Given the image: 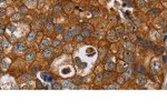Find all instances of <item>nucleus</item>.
Masks as SVG:
<instances>
[{"label":"nucleus","instance_id":"obj_1","mask_svg":"<svg viewBox=\"0 0 167 111\" xmlns=\"http://www.w3.org/2000/svg\"><path fill=\"white\" fill-rule=\"evenodd\" d=\"M137 42L140 44L143 48H145V49H150V48H154V43L149 41V40H147V39H140L138 38L137 39Z\"/></svg>","mask_w":167,"mask_h":111},{"label":"nucleus","instance_id":"obj_2","mask_svg":"<svg viewBox=\"0 0 167 111\" xmlns=\"http://www.w3.org/2000/svg\"><path fill=\"white\" fill-rule=\"evenodd\" d=\"M61 87L65 89H76L77 87L74 82H70L69 80H62L61 81Z\"/></svg>","mask_w":167,"mask_h":111},{"label":"nucleus","instance_id":"obj_3","mask_svg":"<svg viewBox=\"0 0 167 111\" xmlns=\"http://www.w3.org/2000/svg\"><path fill=\"white\" fill-rule=\"evenodd\" d=\"M91 34V30H90V26L89 25H82V36L85 38V37H89Z\"/></svg>","mask_w":167,"mask_h":111},{"label":"nucleus","instance_id":"obj_4","mask_svg":"<svg viewBox=\"0 0 167 111\" xmlns=\"http://www.w3.org/2000/svg\"><path fill=\"white\" fill-rule=\"evenodd\" d=\"M124 59H125V62H127V63H130V62H133L134 55L132 53V51H128V50H126V51L124 52Z\"/></svg>","mask_w":167,"mask_h":111},{"label":"nucleus","instance_id":"obj_5","mask_svg":"<svg viewBox=\"0 0 167 111\" xmlns=\"http://www.w3.org/2000/svg\"><path fill=\"white\" fill-rule=\"evenodd\" d=\"M159 69H160V62L159 61H154L151 63V71L156 73L157 71H159Z\"/></svg>","mask_w":167,"mask_h":111},{"label":"nucleus","instance_id":"obj_6","mask_svg":"<svg viewBox=\"0 0 167 111\" xmlns=\"http://www.w3.org/2000/svg\"><path fill=\"white\" fill-rule=\"evenodd\" d=\"M107 39L109 40V41H115L116 39H117V36H116V33H115V30H110V31H108Z\"/></svg>","mask_w":167,"mask_h":111},{"label":"nucleus","instance_id":"obj_7","mask_svg":"<svg viewBox=\"0 0 167 111\" xmlns=\"http://www.w3.org/2000/svg\"><path fill=\"white\" fill-rule=\"evenodd\" d=\"M115 33H116V36H117V38H123L125 34V31L121 27H117L115 29Z\"/></svg>","mask_w":167,"mask_h":111},{"label":"nucleus","instance_id":"obj_8","mask_svg":"<svg viewBox=\"0 0 167 111\" xmlns=\"http://www.w3.org/2000/svg\"><path fill=\"white\" fill-rule=\"evenodd\" d=\"M43 26H45L46 29H50V28L54 27V22H52V20L50 18H47V19L43 21Z\"/></svg>","mask_w":167,"mask_h":111},{"label":"nucleus","instance_id":"obj_9","mask_svg":"<svg viewBox=\"0 0 167 111\" xmlns=\"http://www.w3.org/2000/svg\"><path fill=\"white\" fill-rule=\"evenodd\" d=\"M34 58H35V53L32 51L27 52L26 56H25V60H26L27 62H31V61L34 60Z\"/></svg>","mask_w":167,"mask_h":111},{"label":"nucleus","instance_id":"obj_10","mask_svg":"<svg viewBox=\"0 0 167 111\" xmlns=\"http://www.w3.org/2000/svg\"><path fill=\"white\" fill-rule=\"evenodd\" d=\"M124 47L126 50H128V51H133L134 49H135V46H134V42L132 41H127V42H125Z\"/></svg>","mask_w":167,"mask_h":111},{"label":"nucleus","instance_id":"obj_11","mask_svg":"<svg viewBox=\"0 0 167 111\" xmlns=\"http://www.w3.org/2000/svg\"><path fill=\"white\" fill-rule=\"evenodd\" d=\"M69 32L71 33L73 37H75V36H77V34L80 33V29H79L78 27H71V28L69 29Z\"/></svg>","mask_w":167,"mask_h":111},{"label":"nucleus","instance_id":"obj_12","mask_svg":"<svg viewBox=\"0 0 167 111\" xmlns=\"http://www.w3.org/2000/svg\"><path fill=\"white\" fill-rule=\"evenodd\" d=\"M146 82H147V79H146L145 76H139L137 78V85H145Z\"/></svg>","mask_w":167,"mask_h":111},{"label":"nucleus","instance_id":"obj_13","mask_svg":"<svg viewBox=\"0 0 167 111\" xmlns=\"http://www.w3.org/2000/svg\"><path fill=\"white\" fill-rule=\"evenodd\" d=\"M115 63H114V62H113V61H108V62H106V63H105V68L107 69L108 71H113V70H114V69H115Z\"/></svg>","mask_w":167,"mask_h":111},{"label":"nucleus","instance_id":"obj_14","mask_svg":"<svg viewBox=\"0 0 167 111\" xmlns=\"http://www.w3.org/2000/svg\"><path fill=\"white\" fill-rule=\"evenodd\" d=\"M51 55H52V49L51 48H46V49H43V56L45 57V58H49Z\"/></svg>","mask_w":167,"mask_h":111},{"label":"nucleus","instance_id":"obj_15","mask_svg":"<svg viewBox=\"0 0 167 111\" xmlns=\"http://www.w3.org/2000/svg\"><path fill=\"white\" fill-rule=\"evenodd\" d=\"M49 44H50V41H49V39H43L41 43H40V49H46V48L49 47Z\"/></svg>","mask_w":167,"mask_h":111},{"label":"nucleus","instance_id":"obj_16","mask_svg":"<svg viewBox=\"0 0 167 111\" xmlns=\"http://www.w3.org/2000/svg\"><path fill=\"white\" fill-rule=\"evenodd\" d=\"M13 50H15V51H17V52L23 51V50H25V44H22V43H17V44H15Z\"/></svg>","mask_w":167,"mask_h":111},{"label":"nucleus","instance_id":"obj_17","mask_svg":"<svg viewBox=\"0 0 167 111\" xmlns=\"http://www.w3.org/2000/svg\"><path fill=\"white\" fill-rule=\"evenodd\" d=\"M73 38H74V37L71 36V33L69 32V30L65 31V33H64V39H65V41H70V40H71Z\"/></svg>","mask_w":167,"mask_h":111},{"label":"nucleus","instance_id":"obj_18","mask_svg":"<svg viewBox=\"0 0 167 111\" xmlns=\"http://www.w3.org/2000/svg\"><path fill=\"white\" fill-rule=\"evenodd\" d=\"M127 30L130 31V32H135L136 31V25L134 22H129L128 25H127Z\"/></svg>","mask_w":167,"mask_h":111},{"label":"nucleus","instance_id":"obj_19","mask_svg":"<svg viewBox=\"0 0 167 111\" xmlns=\"http://www.w3.org/2000/svg\"><path fill=\"white\" fill-rule=\"evenodd\" d=\"M123 77L125 78V80H127L132 77V69H127L126 71L124 70V73H123Z\"/></svg>","mask_w":167,"mask_h":111},{"label":"nucleus","instance_id":"obj_20","mask_svg":"<svg viewBox=\"0 0 167 111\" xmlns=\"http://www.w3.org/2000/svg\"><path fill=\"white\" fill-rule=\"evenodd\" d=\"M158 13H159V9L153 8V9H150L149 11L147 12V15H148V16H157Z\"/></svg>","mask_w":167,"mask_h":111},{"label":"nucleus","instance_id":"obj_21","mask_svg":"<svg viewBox=\"0 0 167 111\" xmlns=\"http://www.w3.org/2000/svg\"><path fill=\"white\" fill-rule=\"evenodd\" d=\"M41 78L45 79L46 81H54V79L50 74H48V73H41Z\"/></svg>","mask_w":167,"mask_h":111},{"label":"nucleus","instance_id":"obj_22","mask_svg":"<svg viewBox=\"0 0 167 111\" xmlns=\"http://www.w3.org/2000/svg\"><path fill=\"white\" fill-rule=\"evenodd\" d=\"M135 71L138 73L144 74V73H145V68H144L143 66H136V67H135Z\"/></svg>","mask_w":167,"mask_h":111},{"label":"nucleus","instance_id":"obj_23","mask_svg":"<svg viewBox=\"0 0 167 111\" xmlns=\"http://www.w3.org/2000/svg\"><path fill=\"white\" fill-rule=\"evenodd\" d=\"M11 20H12V21H20V20H21V15H20L19 12L12 15V17H11Z\"/></svg>","mask_w":167,"mask_h":111},{"label":"nucleus","instance_id":"obj_24","mask_svg":"<svg viewBox=\"0 0 167 111\" xmlns=\"http://www.w3.org/2000/svg\"><path fill=\"white\" fill-rule=\"evenodd\" d=\"M52 11H54L55 13H59V12L62 11V7H61L60 4H56L55 7L52 8Z\"/></svg>","mask_w":167,"mask_h":111},{"label":"nucleus","instance_id":"obj_25","mask_svg":"<svg viewBox=\"0 0 167 111\" xmlns=\"http://www.w3.org/2000/svg\"><path fill=\"white\" fill-rule=\"evenodd\" d=\"M8 66H9V62L7 60H2V61L0 62V67H1L2 70H6V69L8 68Z\"/></svg>","mask_w":167,"mask_h":111},{"label":"nucleus","instance_id":"obj_26","mask_svg":"<svg viewBox=\"0 0 167 111\" xmlns=\"http://www.w3.org/2000/svg\"><path fill=\"white\" fill-rule=\"evenodd\" d=\"M54 30H55L56 32L59 33V32H62V31H64V28H62L61 25H55V26H54Z\"/></svg>","mask_w":167,"mask_h":111},{"label":"nucleus","instance_id":"obj_27","mask_svg":"<svg viewBox=\"0 0 167 111\" xmlns=\"http://www.w3.org/2000/svg\"><path fill=\"white\" fill-rule=\"evenodd\" d=\"M21 79L23 81H30L31 80V76H30L29 73H23L21 76Z\"/></svg>","mask_w":167,"mask_h":111},{"label":"nucleus","instance_id":"obj_28","mask_svg":"<svg viewBox=\"0 0 167 111\" xmlns=\"http://www.w3.org/2000/svg\"><path fill=\"white\" fill-rule=\"evenodd\" d=\"M101 81H103V73H98V74L96 76L95 82H96V83H101Z\"/></svg>","mask_w":167,"mask_h":111},{"label":"nucleus","instance_id":"obj_29","mask_svg":"<svg viewBox=\"0 0 167 111\" xmlns=\"http://www.w3.org/2000/svg\"><path fill=\"white\" fill-rule=\"evenodd\" d=\"M137 4L139 8H144L147 6V2H146L145 0H137Z\"/></svg>","mask_w":167,"mask_h":111},{"label":"nucleus","instance_id":"obj_30","mask_svg":"<svg viewBox=\"0 0 167 111\" xmlns=\"http://www.w3.org/2000/svg\"><path fill=\"white\" fill-rule=\"evenodd\" d=\"M154 50H155V53H156V55H162V53L164 52V48H162V47H155Z\"/></svg>","mask_w":167,"mask_h":111},{"label":"nucleus","instance_id":"obj_31","mask_svg":"<svg viewBox=\"0 0 167 111\" xmlns=\"http://www.w3.org/2000/svg\"><path fill=\"white\" fill-rule=\"evenodd\" d=\"M30 71H31V74H36V73L38 72L39 71V67L38 66H32V67H31V69H30Z\"/></svg>","mask_w":167,"mask_h":111},{"label":"nucleus","instance_id":"obj_32","mask_svg":"<svg viewBox=\"0 0 167 111\" xmlns=\"http://www.w3.org/2000/svg\"><path fill=\"white\" fill-rule=\"evenodd\" d=\"M105 89H109V90H113V89H118V85L117 83H113V85H106Z\"/></svg>","mask_w":167,"mask_h":111},{"label":"nucleus","instance_id":"obj_33","mask_svg":"<svg viewBox=\"0 0 167 111\" xmlns=\"http://www.w3.org/2000/svg\"><path fill=\"white\" fill-rule=\"evenodd\" d=\"M90 11L93 12V15H94L95 17H97V16H99V15H100V11H99L97 8H91V9H90Z\"/></svg>","mask_w":167,"mask_h":111},{"label":"nucleus","instance_id":"obj_34","mask_svg":"<svg viewBox=\"0 0 167 111\" xmlns=\"http://www.w3.org/2000/svg\"><path fill=\"white\" fill-rule=\"evenodd\" d=\"M73 8H74L73 4H65V7H64V9L66 10V11H70V10H73Z\"/></svg>","mask_w":167,"mask_h":111},{"label":"nucleus","instance_id":"obj_35","mask_svg":"<svg viewBox=\"0 0 167 111\" xmlns=\"http://www.w3.org/2000/svg\"><path fill=\"white\" fill-rule=\"evenodd\" d=\"M28 12V9H27V7H25V6H21L20 8H19V13L21 15V13H27Z\"/></svg>","mask_w":167,"mask_h":111},{"label":"nucleus","instance_id":"obj_36","mask_svg":"<svg viewBox=\"0 0 167 111\" xmlns=\"http://www.w3.org/2000/svg\"><path fill=\"white\" fill-rule=\"evenodd\" d=\"M60 40H58V39H54L52 40V42H51V44L54 46V47H59V44H60Z\"/></svg>","mask_w":167,"mask_h":111},{"label":"nucleus","instance_id":"obj_37","mask_svg":"<svg viewBox=\"0 0 167 111\" xmlns=\"http://www.w3.org/2000/svg\"><path fill=\"white\" fill-rule=\"evenodd\" d=\"M111 76H113V73H111V71H106V72L104 73L103 74V78H107V79H109V78L111 77Z\"/></svg>","mask_w":167,"mask_h":111},{"label":"nucleus","instance_id":"obj_38","mask_svg":"<svg viewBox=\"0 0 167 111\" xmlns=\"http://www.w3.org/2000/svg\"><path fill=\"white\" fill-rule=\"evenodd\" d=\"M36 38V33H35V32H30L29 33V36H28V40H29V41H32V40H34V39Z\"/></svg>","mask_w":167,"mask_h":111},{"label":"nucleus","instance_id":"obj_39","mask_svg":"<svg viewBox=\"0 0 167 111\" xmlns=\"http://www.w3.org/2000/svg\"><path fill=\"white\" fill-rule=\"evenodd\" d=\"M73 82L75 83V85H78V83H82V78H79V77H76L75 79H74Z\"/></svg>","mask_w":167,"mask_h":111},{"label":"nucleus","instance_id":"obj_40","mask_svg":"<svg viewBox=\"0 0 167 111\" xmlns=\"http://www.w3.org/2000/svg\"><path fill=\"white\" fill-rule=\"evenodd\" d=\"M75 38H76V40H77L78 42H82V40H84V37H82V36L80 33L77 34V36H75Z\"/></svg>","mask_w":167,"mask_h":111},{"label":"nucleus","instance_id":"obj_41","mask_svg":"<svg viewBox=\"0 0 167 111\" xmlns=\"http://www.w3.org/2000/svg\"><path fill=\"white\" fill-rule=\"evenodd\" d=\"M125 81H126V80H125V78L123 77V76H120V77L117 79V82H118V85H121V83H124Z\"/></svg>","mask_w":167,"mask_h":111},{"label":"nucleus","instance_id":"obj_42","mask_svg":"<svg viewBox=\"0 0 167 111\" xmlns=\"http://www.w3.org/2000/svg\"><path fill=\"white\" fill-rule=\"evenodd\" d=\"M51 88L52 89H61V85H58V83H52Z\"/></svg>","mask_w":167,"mask_h":111},{"label":"nucleus","instance_id":"obj_43","mask_svg":"<svg viewBox=\"0 0 167 111\" xmlns=\"http://www.w3.org/2000/svg\"><path fill=\"white\" fill-rule=\"evenodd\" d=\"M6 13H7V11H6V9H4V8H0V17H4V16H6Z\"/></svg>","mask_w":167,"mask_h":111},{"label":"nucleus","instance_id":"obj_44","mask_svg":"<svg viewBox=\"0 0 167 111\" xmlns=\"http://www.w3.org/2000/svg\"><path fill=\"white\" fill-rule=\"evenodd\" d=\"M9 44H10V42H9V41H7V40H4V41H2V47H4V48H8Z\"/></svg>","mask_w":167,"mask_h":111},{"label":"nucleus","instance_id":"obj_45","mask_svg":"<svg viewBox=\"0 0 167 111\" xmlns=\"http://www.w3.org/2000/svg\"><path fill=\"white\" fill-rule=\"evenodd\" d=\"M93 34H94L96 38H99V37H100V32H99V31H94V33Z\"/></svg>","mask_w":167,"mask_h":111},{"label":"nucleus","instance_id":"obj_46","mask_svg":"<svg viewBox=\"0 0 167 111\" xmlns=\"http://www.w3.org/2000/svg\"><path fill=\"white\" fill-rule=\"evenodd\" d=\"M4 28L2 26H1V25H0V36L4 33Z\"/></svg>","mask_w":167,"mask_h":111},{"label":"nucleus","instance_id":"obj_47","mask_svg":"<svg viewBox=\"0 0 167 111\" xmlns=\"http://www.w3.org/2000/svg\"><path fill=\"white\" fill-rule=\"evenodd\" d=\"M110 21H117V17H110Z\"/></svg>","mask_w":167,"mask_h":111},{"label":"nucleus","instance_id":"obj_48","mask_svg":"<svg viewBox=\"0 0 167 111\" xmlns=\"http://www.w3.org/2000/svg\"><path fill=\"white\" fill-rule=\"evenodd\" d=\"M37 88H39V89H40V88H43V85H41V83H40V82H38V85H37Z\"/></svg>","mask_w":167,"mask_h":111},{"label":"nucleus","instance_id":"obj_49","mask_svg":"<svg viewBox=\"0 0 167 111\" xmlns=\"http://www.w3.org/2000/svg\"><path fill=\"white\" fill-rule=\"evenodd\" d=\"M163 63H166V57L165 56L163 57Z\"/></svg>","mask_w":167,"mask_h":111},{"label":"nucleus","instance_id":"obj_50","mask_svg":"<svg viewBox=\"0 0 167 111\" xmlns=\"http://www.w3.org/2000/svg\"><path fill=\"white\" fill-rule=\"evenodd\" d=\"M125 6H132V2H125Z\"/></svg>","mask_w":167,"mask_h":111},{"label":"nucleus","instance_id":"obj_51","mask_svg":"<svg viewBox=\"0 0 167 111\" xmlns=\"http://www.w3.org/2000/svg\"><path fill=\"white\" fill-rule=\"evenodd\" d=\"M2 55V50H1V49H0V56Z\"/></svg>","mask_w":167,"mask_h":111},{"label":"nucleus","instance_id":"obj_52","mask_svg":"<svg viewBox=\"0 0 167 111\" xmlns=\"http://www.w3.org/2000/svg\"><path fill=\"white\" fill-rule=\"evenodd\" d=\"M1 43H2V40H1V39H0V44H1Z\"/></svg>","mask_w":167,"mask_h":111},{"label":"nucleus","instance_id":"obj_53","mask_svg":"<svg viewBox=\"0 0 167 111\" xmlns=\"http://www.w3.org/2000/svg\"><path fill=\"white\" fill-rule=\"evenodd\" d=\"M4 0H0V2H4Z\"/></svg>","mask_w":167,"mask_h":111},{"label":"nucleus","instance_id":"obj_54","mask_svg":"<svg viewBox=\"0 0 167 111\" xmlns=\"http://www.w3.org/2000/svg\"><path fill=\"white\" fill-rule=\"evenodd\" d=\"M151 1H157V0H151Z\"/></svg>","mask_w":167,"mask_h":111},{"label":"nucleus","instance_id":"obj_55","mask_svg":"<svg viewBox=\"0 0 167 111\" xmlns=\"http://www.w3.org/2000/svg\"><path fill=\"white\" fill-rule=\"evenodd\" d=\"M57 1H60V0H57Z\"/></svg>","mask_w":167,"mask_h":111},{"label":"nucleus","instance_id":"obj_56","mask_svg":"<svg viewBox=\"0 0 167 111\" xmlns=\"http://www.w3.org/2000/svg\"><path fill=\"white\" fill-rule=\"evenodd\" d=\"M29 1H32V0H29Z\"/></svg>","mask_w":167,"mask_h":111}]
</instances>
